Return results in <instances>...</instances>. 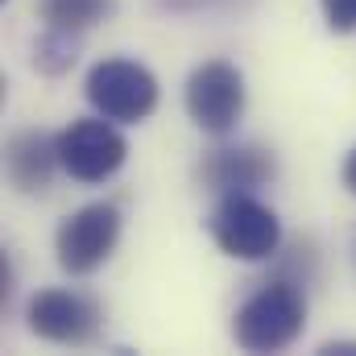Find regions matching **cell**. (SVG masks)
<instances>
[{"mask_svg":"<svg viewBox=\"0 0 356 356\" xmlns=\"http://www.w3.org/2000/svg\"><path fill=\"white\" fill-rule=\"evenodd\" d=\"M302 327H307V298L302 282L290 277L266 282L232 315V340L245 353H282L302 336Z\"/></svg>","mask_w":356,"mask_h":356,"instance_id":"obj_1","label":"cell"},{"mask_svg":"<svg viewBox=\"0 0 356 356\" xmlns=\"http://www.w3.org/2000/svg\"><path fill=\"white\" fill-rule=\"evenodd\" d=\"M207 232L220 245V253L236 261H269L282 245V220L257 195H220Z\"/></svg>","mask_w":356,"mask_h":356,"instance_id":"obj_2","label":"cell"},{"mask_svg":"<svg viewBox=\"0 0 356 356\" xmlns=\"http://www.w3.org/2000/svg\"><path fill=\"white\" fill-rule=\"evenodd\" d=\"M83 95L99 116H108L116 124H141L158 108V79L145 63L104 58L88 71Z\"/></svg>","mask_w":356,"mask_h":356,"instance_id":"obj_3","label":"cell"},{"mask_svg":"<svg viewBox=\"0 0 356 356\" xmlns=\"http://www.w3.org/2000/svg\"><path fill=\"white\" fill-rule=\"evenodd\" d=\"M25 323L38 340L46 344H63V348H83L99 336L104 327V311L99 302L83 290H67V286H50L38 290L25 307Z\"/></svg>","mask_w":356,"mask_h":356,"instance_id":"obj_4","label":"cell"},{"mask_svg":"<svg viewBox=\"0 0 356 356\" xmlns=\"http://www.w3.org/2000/svg\"><path fill=\"white\" fill-rule=\"evenodd\" d=\"M129 158V141L120 137L116 120L108 116H79L58 133V162L63 175H71L75 182H108L124 166Z\"/></svg>","mask_w":356,"mask_h":356,"instance_id":"obj_5","label":"cell"},{"mask_svg":"<svg viewBox=\"0 0 356 356\" xmlns=\"http://www.w3.org/2000/svg\"><path fill=\"white\" fill-rule=\"evenodd\" d=\"M120 207L116 203H88L75 216H67L54 232V253L58 266L71 277H88L104 266L120 241Z\"/></svg>","mask_w":356,"mask_h":356,"instance_id":"obj_6","label":"cell"},{"mask_svg":"<svg viewBox=\"0 0 356 356\" xmlns=\"http://www.w3.org/2000/svg\"><path fill=\"white\" fill-rule=\"evenodd\" d=\"M182 99H186V116L203 133L228 137L236 129V120L245 116V75L224 58L203 63V67L191 71Z\"/></svg>","mask_w":356,"mask_h":356,"instance_id":"obj_7","label":"cell"},{"mask_svg":"<svg viewBox=\"0 0 356 356\" xmlns=\"http://www.w3.org/2000/svg\"><path fill=\"white\" fill-rule=\"evenodd\" d=\"M273 154L261 145H224L203 158L199 182L216 195H253L273 178Z\"/></svg>","mask_w":356,"mask_h":356,"instance_id":"obj_8","label":"cell"},{"mask_svg":"<svg viewBox=\"0 0 356 356\" xmlns=\"http://www.w3.org/2000/svg\"><path fill=\"white\" fill-rule=\"evenodd\" d=\"M54 170H63V162H58V137L38 133V129H25V133L8 137V145H4V175H8V182L21 195L46 191Z\"/></svg>","mask_w":356,"mask_h":356,"instance_id":"obj_9","label":"cell"},{"mask_svg":"<svg viewBox=\"0 0 356 356\" xmlns=\"http://www.w3.org/2000/svg\"><path fill=\"white\" fill-rule=\"evenodd\" d=\"M79 58V33L75 29H58V25H46L42 38L33 42V67L50 79L67 75Z\"/></svg>","mask_w":356,"mask_h":356,"instance_id":"obj_10","label":"cell"},{"mask_svg":"<svg viewBox=\"0 0 356 356\" xmlns=\"http://www.w3.org/2000/svg\"><path fill=\"white\" fill-rule=\"evenodd\" d=\"M116 0H38V13L46 25H58V29H75L83 33L91 25H99L104 17H112Z\"/></svg>","mask_w":356,"mask_h":356,"instance_id":"obj_11","label":"cell"},{"mask_svg":"<svg viewBox=\"0 0 356 356\" xmlns=\"http://www.w3.org/2000/svg\"><path fill=\"white\" fill-rule=\"evenodd\" d=\"M332 33H356V0H319Z\"/></svg>","mask_w":356,"mask_h":356,"instance_id":"obj_12","label":"cell"},{"mask_svg":"<svg viewBox=\"0 0 356 356\" xmlns=\"http://www.w3.org/2000/svg\"><path fill=\"white\" fill-rule=\"evenodd\" d=\"M249 0H162V8L170 13H236Z\"/></svg>","mask_w":356,"mask_h":356,"instance_id":"obj_13","label":"cell"},{"mask_svg":"<svg viewBox=\"0 0 356 356\" xmlns=\"http://www.w3.org/2000/svg\"><path fill=\"white\" fill-rule=\"evenodd\" d=\"M340 182L348 186V195H356V145L348 149V158H344V166H340Z\"/></svg>","mask_w":356,"mask_h":356,"instance_id":"obj_14","label":"cell"},{"mask_svg":"<svg viewBox=\"0 0 356 356\" xmlns=\"http://www.w3.org/2000/svg\"><path fill=\"white\" fill-rule=\"evenodd\" d=\"M319 353L323 356H356V340H332V344H323Z\"/></svg>","mask_w":356,"mask_h":356,"instance_id":"obj_15","label":"cell"}]
</instances>
